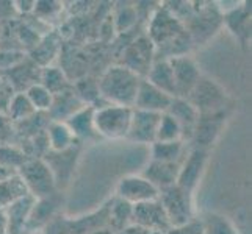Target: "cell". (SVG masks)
<instances>
[{"label":"cell","instance_id":"6da1fadb","mask_svg":"<svg viewBox=\"0 0 252 234\" xmlns=\"http://www.w3.org/2000/svg\"><path fill=\"white\" fill-rule=\"evenodd\" d=\"M143 78L124 66H113L99 80V94L108 105L133 108Z\"/></svg>","mask_w":252,"mask_h":234},{"label":"cell","instance_id":"7a4b0ae2","mask_svg":"<svg viewBox=\"0 0 252 234\" xmlns=\"http://www.w3.org/2000/svg\"><path fill=\"white\" fill-rule=\"evenodd\" d=\"M132 114L133 108L108 105V103L100 108H94L93 125L95 134L108 139H124L128 134Z\"/></svg>","mask_w":252,"mask_h":234},{"label":"cell","instance_id":"3957f363","mask_svg":"<svg viewBox=\"0 0 252 234\" xmlns=\"http://www.w3.org/2000/svg\"><path fill=\"white\" fill-rule=\"evenodd\" d=\"M17 175L27 186V190L36 200L52 197L57 187V180L47 162L41 158H29L22 164Z\"/></svg>","mask_w":252,"mask_h":234},{"label":"cell","instance_id":"277c9868","mask_svg":"<svg viewBox=\"0 0 252 234\" xmlns=\"http://www.w3.org/2000/svg\"><path fill=\"white\" fill-rule=\"evenodd\" d=\"M158 200L163 206L168 220L172 227H180L191 220H194V206H193V194L187 192L177 184L164 187L160 190Z\"/></svg>","mask_w":252,"mask_h":234},{"label":"cell","instance_id":"5b68a950","mask_svg":"<svg viewBox=\"0 0 252 234\" xmlns=\"http://www.w3.org/2000/svg\"><path fill=\"white\" fill-rule=\"evenodd\" d=\"M149 31V39L154 47H168L169 42H177L185 34V28L182 27L179 17L171 14L168 8H163L155 13Z\"/></svg>","mask_w":252,"mask_h":234},{"label":"cell","instance_id":"8992f818","mask_svg":"<svg viewBox=\"0 0 252 234\" xmlns=\"http://www.w3.org/2000/svg\"><path fill=\"white\" fill-rule=\"evenodd\" d=\"M116 194L119 200L135 206L140 203L157 200L160 190L143 175H128L118 183Z\"/></svg>","mask_w":252,"mask_h":234},{"label":"cell","instance_id":"52a82bcc","mask_svg":"<svg viewBox=\"0 0 252 234\" xmlns=\"http://www.w3.org/2000/svg\"><path fill=\"white\" fill-rule=\"evenodd\" d=\"M132 225L160 234H166L171 230L168 215L164 212L158 198L152 202L135 205L132 208Z\"/></svg>","mask_w":252,"mask_h":234},{"label":"cell","instance_id":"ba28073f","mask_svg":"<svg viewBox=\"0 0 252 234\" xmlns=\"http://www.w3.org/2000/svg\"><path fill=\"white\" fill-rule=\"evenodd\" d=\"M224 97L225 95L218 84L201 77V80L197 81L187 100L196 108L199 116H204L215 114L216 111L221 109L224 105Z\"/></svg>","mask_w":252,"mask_h":234},{"label":"cell","instance_id":"9c48e42d","mask_svg":"<svg viewBox=\"0 0 252 234\" xmlns=\"http://www.w3.org/2000/svg\"><path fill=\"white\" fill-rule=\"evenodd\" d=\"M171 67H172V75H174V83H176V94L179 99H188L191 91L194 89L197 81L201 80V72L199 67L194 63L193 58L187 55L168 58Z\"/></svg>","mask_w":252,"mask_h":234},{"label":"cell","instance_id":"30bf717a","mask_svg":"<svg viewBox=\"0 0 252 234\" xmlns=\"http://www.w3.org/2000/svg\"><path fill=\"white\" fill-rule=\"evenodd\" d=\"M207 164V150L202 147H197L185 158V161L180 164L179 175L176 184L182 187L187 192L193 194V190L199 184L202 178V173Z\"/></svg>","mask_w":252,"mask_h":234},{"label":"cell","instance_id":"8fae6325","mask_svg":"<svg viewBox=\"0 0 252 234\" xmlns=\"http://www.w3.org/2000/svg\"><path fill=\"white\" fill-rule=\"evenodd\" d=\"M160 119H161V114H157V112L133 109L127 139L140 142V144L152 145L155 142V137H157Z\"/></svg>","mask_w":252,"mask_h":234},{"label":"cell","instance_id":"7c38bea8","mask_svg":"<svg viewBox=\"0 0 252 234\" xmlns=\"http://www.w3.org/2000/svg\"><path fill=\"white\" fill-rule=\"evenodd\" d=\"M154 50H155V47L149 38H140L126 49L124 61L121 66L130 69V71L135 72L136 75L144 78L147 71H149L154 63L152 61Z\"/></svg>","mask_w":252,"mask_h":234},{"label":"cell","instance_id":"4fadbf2b","mask_svg":"<svg viewBox=\"0 0 252 234\" xmlns=\"http://www.w3.org/2000/svg\"><path fill=\"white\" fill-rule=\"evenodd\" d=\"M174 97L164 94L158 88L152 86L149 81H146L143 78V81L140 84V89H138L136 99H135V105L133 109H140V111H149V112H157V114H164L171 106V102Z\"/></svg>","mask_w":252,"mask_h":234},{"label":"cell","instance_id":"5bb4252c","mask_svg":"<svg viewBox=\"0 0 252 234\" xmlns=\"http://www.w3.org/2000/svg\"><path fill=\"white\" fill-rule=\"evenodd\" d=\"M34 202H36V198L27 195L22 200L11 205L10 208H6L5 215L8 223V234H24V231H27V225Z\"/></svg>","mask_w":252,"mask_h":234},{"label":"cell","instance_id":"9a60e30c","mask_svg":"<svg viewBox=\"0 0 252 234\" xmlns=\"http://www.w3.org/2000/svg\"><path fill=\"white\" fill-rule=\"evenodd\" d=\"M144 80L149 81L152 86H155V88H158L160 91H163L164 94L171 95V97H174V99L177 97L172 67H171V63L168 58H161V59H157V61H154L151 69L147 71Z\"/></svg>","mask_w":252,"mask_h":234},{"label":"cell","instance_id":"2e32d148","mask_svg":"<svg viewBox=\"0 0 252 234\" xmlns=\"http://www.w3.org/2000/svg\"><path fill=\"white\" fill-rule=\"evenodd\" d=\"M180 164L179 162H157L151 161V164L144 170L143 177L149 180L151 183L157 187L158 190L174 186L177 181Z\"/></svg>","mask_w":252,"mask_h":234},{"label":"cell","instance_id":"e0dca14e","mask_svg":"<svg viewBox=\"0 0 252 234\" xmlns=\"http://www.w3.org/2000/svg\"><path fill=\"white\" fill-rule=\"evenodd\" d=\"M166 112L171 117L176 119V122L180 125L184 137H185L187 131L189 136L194 133L196 125L199 124V112L187 99H179V97L172 99L171 106L168 108Z\"/></svg>","mask_w":252,"mask_h":234},{"label":"cell","instance_id":"ac0fdd59","mask_svg":"<svg viewBox=\"0 0 252 234\" xmlns=\"http://www.w3.org/2000/svg\"><path fill=\"white\" fill-rule=\"evenodd\" d=\"M46 137L49 149L54 153H62L72 149L75 142V136L71 131V128L64 122H55V120L49 122V127L46 130Z\"/></svg>","mask_w":252,"mask_h":234},{"label":"cell","instance_id":"d6986e66","mask_svg":"<svg viewBox=\"0 0 252 234\" xmlns=\"http://www.w3.org/2000/svg\"><path fill=\"white\" fill-rule=\"evenodd\" d=\"M27 195H30L27 186H25L22 178L17 173L0 180V209L2 211H5L6 208H10L11 205L22 200Z\"/></svg>","mask_w":252,"mask_h":234},{"label":"cell","instance_id":"ffe728a7","mask_svg":"<svg viewBox=\"0 0 252 234\" xmlns=\"http://www.w3.org/2000/svg\"><path fill=\"white\" fill-rule=\"evenodd\" d=\"M34 114H36V111L32 106L27 95L24 92H16L13 95L10 105H8L6 117L10 119L11 122H25V120L32 119Z\"/></svg>","mask_w":252,"mask_h":234},{"label":"cell","instance_id":"44dd1931","mask_svg":"<svg viewBox=\"0 0 252 234\" xmlns=\"http://www.w3.org/2000/svg\"><path fill=\"white\" fill-rule=\"evenodd\" d=\"M93 112L94 108H82L80 111H77L74 116H71L66 120V125L71 128V131L74 133L75 137H88L91 134H95L94 125H93Z\"/></svg>","mask_w":252,"mask_h":234},{"label":"cell","instance_id":"7402d4cb","mask_svg":"<svg viewBox=\"0 0 252 234\" xmlns=\"http://www.w3.org/2000/svg\"><path fill=\"white\" fill-rule=\"evenodd\" d=\"M132 205H128L123 200H118L115 202V205H113L110 208V230L113 233H121L123 230H126L127 227H130L132 225Z\"/></svg>","mask_w":252,"mask_h":234},{"label":"cell","instance_id":"603a6c76","mask_svg":"<svg viewBox=\"0 0 252 234\" xmlns=\"http://www.w3.org/2000/svg\"><path fill=\"white\" fill-rule=\"evenodd\" d=\"M184 153V141L177 142H154L152 144V161L157 162H179Z\"/></svg>","mask_w":252,"mask_h":234},{"label":"cell","instance_id":"cb8c5ba5","mask_svg":"<svg viewBox=\"0 0 252 234\" xmlns=\"http://www.w3.org/2000/svg\"><path fill=\"white\" fill-rule=\"evenodd\" d=\"M29 159L24 150L17 149L13 145H2L0 147V169L8 170L11 173H17L22 167V164Z\"/></svg>","mask_w":252,"mask_h":234},{"label":"cell","instance_id":"d4e9b609","mask_svg":"<svg viewBox=\"0 0 252 234\" xmlns=\"http://www.w3.org/2000/svg\"><path fill=\"white\" fill-rule=\"evenodd\" d=\"M177 141H184L182 128L176 122V119L171 117L168 112H164L160 119L155 142H177Z\"/></svg>","mask_w":252,"mask_h":234},{"label":"cell","instance_id":"484cf974","mask_svg":"<svg viewBox=\"0 0 252 234\" xmlns=\"http://www.w3.org/2000/svg\"><path fill=\"white\" fill-rule=\"evenodd\" d=\"M24 94L27 95V99L30 100L32 106L36 112H49L52 105H54V94L49 92L41 83L30 86Z\"/></svg>","mask_w":252,"mask_h":234},{"label":"cell","instance_id":"4316f807","mask_svg":"<svg viewBox=\"0 0 252 234\" xmlns=\"http://www.w3.org/2000/svg\"><path fill=\"white\" fill-rule=\"evenodd\" d=\"M202 220L204 234H238L233 223L220 214H208Z\"/></svg>","mask_w":252,"mask_h":234},{"label":"cell","instance_id":"83f0119b","mask_svg":"<svg viewBox=\"0 0 252 234\" xmlns=\"http://www.w3.org/2000/svg\"><path fill=\"white\" fill-rule=\"evenodd\" d=\"M39 83L54 95L62 94L67 88V81H66L64 74L57 67H46L44 71L41 72Z\"/></svg>","mask_w":252,"mask_h":234},{"label":"cell","instance_id":"f1b7e54d","mask_svg":"<svg viewBox=\"0 0 252 234\" xmlns=\"http://www.w3.org/2000/svg\"><path fill=\"white\" fill-rule=\"evenodd\" d=\"M166 234H204V225L201 219H194L180 227H172Z\"/></svg>","mask_w":252,"mask_h":234},{"label":"cell","instance_id":"f546056e","mask_svg":"<svg viewBox=\"0 0 252 234\" xmlns=\"http://www.w3.org/2000/svg\"><path fill=\"white\" fill-rule=\"evenodd\" d=\"M13 122L5 114H0V147L11 145L13 139Z\"/></svg>","mask_w":252,"mask_h":234},{"label":"cell","instance_id":"4dcf8cb0","mask_svg":"<svg viewBox=\"0 0 252 234\" xmlns=\"http://www.w3.org/2000/svg\"><path fill=\"white\" fill-rule=\"evenodd\" d=\"M17 14L14 2H0V22L2 21H11Z\"/></svg>","mask_w":252,"mask_h":234},{"label":"cell","instance_id":"1f68e13d","mask_svg":"<svg viewBox=\"0 0 252 234\" xmlns=\"http://www.w3.org/2000/svg\"><path fill=\"white\" fill-rule=\"evenodd\" d=\"M118 234H160V233H154V231H149V230H144V228H140L136 227V225H130L126 230H123Z\"/></svg>","mask_w":252,"mask_h":234},{"label":"cell","instance_id":"d6a6232c","mask_svg":"<svg viewBox=\"0 0 252 234\" xmlns=\"http://www.w3.org/2000/svg\"><path fill=\"white\" fill-rule=\"evenodd\" d=\"M0 234H8L6 215H5V211H2V209H0Z\"/></svg>","mask_w":252,"mask_h":234},{"label":"cell","instance_id":"836d02e7","mask_svg":"<svg viewBox=\"0 0 252 234\" xmlns=\"http://www.w3.org/2000/svg\"><path fill=\"white\" fill-rule=\"evenodd\" d=\"M90 234H116V233H113V231L108 230V228H100V230H94V231H91Z\"/></svg>","mask_w":252,"mask_h":234}]
</instances>
